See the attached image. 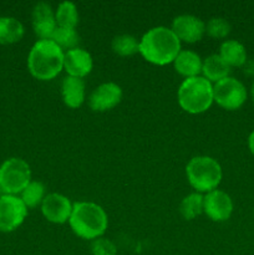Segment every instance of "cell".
Segmentation results:
<instances>
[{"instance_id":"cell-1","label":"cell","mask_w":254,"mask_h":255,"mask_svg":"<svg viewBox=\"0 0 254 255\" xmlns=\"http://www.w3.org/2000/svg\"><path fill=\"white\" fill-rule=\"evenodd\" d=\"M181 51V40L166 26L149 29L139 41V52L148 62L167 65L173 62Z\"/></svg>"},{"instance_id":"cell-2","label":"cell","mask_w":254,"mask_h":255,"mask_svg":"<svg viewBox=\"0 0 254 255\" xmlns=\"http://www.w3.org/2000/svg\"><path fill=\"white\" fill-rule=\"evenodd\" d=\"M64 51L51 39L39 40L27 56V69L37 80H51L64 67Z\"/></svg>"},{"instance_id":"cell-3","label":"cell","mask_w":254,"mask_h":255,"mask_svg":"<svg viewBox=\"0 0 254 255\" xmlns=\"http://www.w3.org/2000/svg\"><path fill=\"white\" fill-rule=\"evenodd\" d=\"M69 223L74 233L84 239H97L109 226L106 212L92 202H76L72 204Z\"/></svg>"},{"instance_id":"cell-4","label":"cell","mask_w":254,"mask_h":255,"mask_svg":"<svg viewBox=\"0 0 254 255\" xmlns=\"http://www.w3.org/2000/svg\"><path fill=\"white\" fill-rule=\"evenodd\" d=\"M213 101V86L206 77H188L178 89L179 106L189 114L204 112Z\"/></svg>"},{"instance_id":"cell-5","label":"cell","mask_w":254,"mask_h":255,"mask_svg":"<svg viewBox=\"0 0 254 255\" xmlns=\"http://www.w3.org/2000/svg\"><path fill=\"white\" fill-rule=\"evenodd\" d=\"M186 173L191 186L198 192H212L222 179L221 164L208 156L193 157L186 167Z\"/></svg>"},{"instance_id":"cell-6","label":"cell","mask_w":254,"mask_h":255,"mask_svg":"<svg viewBox=\"0 0 254 255\" xmlns=\"http://www.w3.org/2000/svg\"><path fill=\"white\" fill-rule=\"evenodd\" d=\"M31 182V169L24 159L11 157L0 166V192L16 196Z\"/></svg>"},{"instance_id":"cell-7","label":"cell","mask_w":254,"mask_h":255,"mask_svg":"<svg viewBox=\"0 0 254 255\" xmlns=\"http://www.w3.org/2000/svg\"><path fill=\"white\" fill-rule=\"evenodd\" d=\"M213 100L226 110H237L246 102L247 89L239 80L226 77L213 86Z\"/></svg>"},{"instance_id":"cell-8","label":"cell","mask_w":254,"mask_h":255,"mask_svg":"<svg viewBox=\"0 0 254 255\" xmlns=\"http://www.w3.org/2000/svg\"><path fill=\"white\" fill-rule=\"evenodd\" d=\"M27 216V207L21 198L10 194L0 197V232L10 233L24 223Z\"/></svg>"},{"instance_id":"cell-9","label":"cell","mask_w":254,"mask_h":255,"mask_svg":"<svg viewBox=\"0 0 254 255\" xmlns=\"http://www.w3.org/2000/svg\"><path fill=\"white\" fill-rule=\"evenodd\" d=\"M203 212L212 221L224 222L232 216L233 202L226 192L214 189L203 197Z\"/></svg>"},{"instance_id":"cell-10","label":"cell","mask_w":254,"mask_h":255,"mask_svg":"<svg viewBox=\"0 0 254 255\" xmlns=\"http://www.w3.org/2000/svg\"><path fill=\"white\" fill-rule=\"evenodd\" d=\"M122 99V90L115 82H105L97 86L89 96V106L97 112L114 109Z\"/></svg>"},{"instance_id":"cell-11","label":"cell","mask_w":254,"mask_h":255,"mask_svg":"<svg viewBox=\"0 0 254 255\" xmlns=\"http://www.w3.org/2000/svg\"><path fill=\"white\" fill-rule=\"evenodd\" d=\"M41 212L51 223L62 224L70 219L72 204L67 197L60 193H50L42 199Z\"/></svg>"},{"instance_id":"cell-12","label":"cell","mask_w":254,"mask_h":255,"mask_svg":"<svg viewBox=\"0 0 254 255\" xmlns=\"http://www.w3.org/2000/svg\"><path fill=\"white\" fill-rule=\"evenodd\" d=\"M172 31L179 40L186 42H196L201 40L206 32V24L194 15L182 14L174 17L172 22Z\"/></svg>"},{"instance_id":"cell-13","label":"cell","mask_w":254,"mask_h":255,"mask_svg":"<svg viewBox=\"0 0 254 255\" xmlns=\"http://www.w3.org/2000/svg\"><path fill=\"white\" fill-rule=\"evenodd\" d=\"M32 27L40 40L51 39L55 29L57 27L56 17L51 5L45 1L37 2L32 9Z\"/></svg>"},{"instance_id":"cell-14","label":"cell","mask_w":254,"mask_h":255,"mask_svg":"<svg viewBox=\"0 0 254 255\" xmlns=\"http://www.w3.org/2000/svg\"><path fill=\"white\" fill-rule=\"evenodd\" d=\"M92 66H94L92 57L86 50L75 47L65 52L64 69L66 70L69 76L82 79L91 72Z\"/></svg>"},{"instance_id":"cell-15","label":"cell","mask_w":254,"mask_h":255,"mask_svg":"<svg viewBox=\"0 0 254 255\" xmlns=\"http://www.w3.org/2000/svg\"><path fill=\"white\" fill-rule=\"evenodd\" d=\"M61 94L65 105L77 109L85 101V82L79 77L66 76L62 80Z\"/></svg>"},{"instance_id":"cell-16","label":"cell","mask_w":254,"mask_h":255,"mask_svg":"<svg viewBox=\"0 0 254 255\" xmlns=\"http://www.w3.org/2000/svg\"><path fill=\"white\" fill-rule=\"evenodd\" d=\"M173 65L178 74L188 79V77L198 76L199 72L202 71L203 62L197 52L191 51V50H181L174 59Z\"/></svg>"},{"instance_id":"cell-17","label":"cell","mask_w":254,"mask_h":255,"mask_svg":"<svg viewBox=\"0 0 254 255\" xmlns=\"http://www.w3.org/2000/svg\"><path fill=\"white\" fill-rule=\"evenodd\" d=\"M202 72L208 81H221L228 77L231 66L219 56V54H212L206 57L202 65Z\"/></svg>"},{"instance_id":"cell-18","label":"cell","mask_w":254,"mask_h":255,"mask_svg":"<svg viewBox=\"0 0 254 255\" xmlns=\"http://www.w3.org/2000/svg\"><path fill=\"white\" fill-rule=\"evenodd\" d=\"M219 56L229 66H243L247 61L246 47L237 40H227L221 45Z\"/></svg>"},{"instance_id":"cell-19","label":"cell","mask_w":254,"mask_h":255,"mask_svg":"<svg viewBox=\"0 0 254 255\" xmlns=\"http://www.w3.org/2000/svg\"><path fill=\"white\" fill-rule=\"evenodd\" d=\"M24 25L11 16L0 17V44H14L24 36Z\"/></svg>"},{"instance_id":"cell-20","label":"cell","mask_w":254,"mask_h":255,"mask_svg":"<svg viewBox=\"0 0 254 255\" xmlns=\"http://www.w3.org/2000/svg\"><path fill=\"white\" fill-rule=\"evenodd\" d=\"M55 17H56L57 26L74 27L75 29L79 22V12H77L76 5L71 1L60 2L56 12H55Z\"/></svg>"},{"instance_id":"cell-21","label":"cell","mask_w":254,"mask_h":255,"mask_svg":"<svg viewBox=\"0 0 254 255\" xmlns=\"http://www.w3.org/2000/svg\"><path fill=\"white\" fill-rule=\"evenodd\" d=\"M179 212L187 221L194 219L203 212V196L201 193H191L182 199Z\"/></svg>"},{"instance_id":"cell-22","label":"cell","mask_w":254,"mask_h":255,"mask_svg":"<svg viewBox=\"0 0 254 255\" xmlns=\"http://www.w3.org/2000/svg\"><path fill=\"white\" fill-rule=\"evenodd\" d=\"M112 50L121 56H129V55L139 52V42L132 35H117L112 40Z\"/></svg>"},{"instance_id":"cell-23","label":"cell","mask_w":254,"mask_h":255,"mask_svg":"<svg viewBox=\"0 0 254 255\" xmlns=\"http://www.w3.org/2000/svg\"><path fill=\"white\" fill-rule=\"evenodd\" d=\"M51 40L56 42L61 49H75L80 41V36L74 27H64L57 26L55 29L54 34L51 35Z\"/></svg>"},{"instance_id":"cell-24","label":"cell","mask_w":254,"mask_h":255,"mask_svg":"<svg viewBox=\"0 0 254 255\" xmlns=\"http://www.w3.org/2000/svg\"><path fill=\"white\" fill-rule=\"evenodd\" d=\"M45 187L41 182L31 181L26 186V188L21 192V201L24 202L27 208H34L37 204L42 203L45 198Z\"/></svg>"},{"instance_id":"cell-25","label":"cell","mask_w":254,"mask_h":255,"mask_svg":"<svg viewBox=\"0 0 254 255\" xmlns=\"http://www.w3.org/2000/svg\"><path fill=\"white\" fill-rule=\"evenodd\" d=\"M206 32L212 37L222 39L231 32V24L224 17H212L206 25Z\"/></svg>"},{"instance_id":"cell-26","label":"cell","mask_w":254,"mask_h":255,"mask_svg":"<svg viewBox=\"0 0 254 255\" xmlns=\"http://www.w3.org/2000/svg\"><path fill=\"white\" fill-rule=\"evenodd\" d=\"M91 253L92 255H116L117 248L109 239L97 238L92 241Z\"/></svg>"},{"instance_id":"cell-27","label":"cell","mask_w":254,"mask_h":255,"mask_svg":"<svg viewBox=\"0 0 254 255\" xmlns=\"http://www.w3.org/2000/svg\"><path fill=\"white\" fill-rule=\"evenodd\" d=\"M243 71L244 74L248 75V76L254 77V59H247L246 64L243 65Z\"/></svg>"},{"instance_id":"cell-28","label":"cell","mask_w":254,"mask_h":255,"mask_svg":"<svg viewBox=\"0 0 254 255\" xmlns=\"http://www.w3.org/2000/svg\"><path fill=\"white\" fill-rule=\"evenodd\" d=\"M248 146H249V149H251L252 153L254 154V129H253V131H252V133L249 134Z\"/></svg>"},{"instance_id":"cell-29","label":"cell","mask_w":254,"mask_h":255,"mask_svg":"<svg viewBox=\"0 0 254 255\" xmlns=\"http://www.w3.org/2000/svg\"><path fill=\"white\" fill-rule=\"evenodd\" d=\"M251 95H252V100H253L254 102V82L252 84V89H251Z\"/></svg>"}]
</instances>
